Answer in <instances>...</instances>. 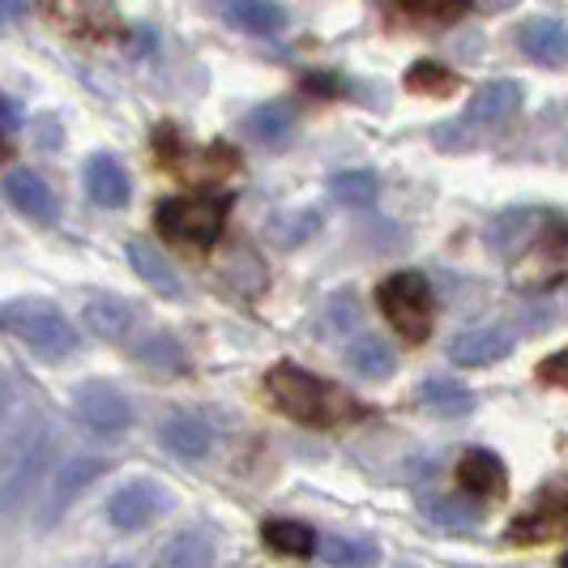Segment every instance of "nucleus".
Wrapping results in <instances>:
<instances>
[{"label":"nucleus","mask_w":568,"mask_h":568,"mask_svg":"<svg viewBox=\"0 0 568 568\" xmlns=\"http://www.w3.org/2000/svg\"><path fill=\"white\" fill-rule=\"evenodd\" d=\"M163 445L175 457H184V462H201V457L210 454V445H214V432L197 415H171L168 424H163Z\"/></svg>","instance_id":"obj_18"},{"label":"nucleus","mask_w":568,"mask_h":568,"mask_svg":"<svg viewBox=\"0 0 568 568\" xmlns=\"http://www.w3.org/2000/svg\"><path fill=\"white\" fill-rule=\"evenodd\" d=\"M103 4H108V0H52V13H57L64 27L85 30L90 18H103Z\"/></svg>","instance_id":"obj_33"},{"label":"nucleus","mask_w":568,"mask_h":568,"mask_svg":"<svg viewBox=\"0 0 568 568\" xmlns=\"http://www.w3.org/2000/svg\"><path fill=\"white\" fill-rule=\"evenodd\" d=\"M560 535H568V484H551L542 487L535 505L521 517H513L509 539L517 547H526V542H547L560 539Z\"/></svg>","instance_id":"obj_7"},{"label":"nucleus","mask_w":568,"mask_h":568,"mask_svg":"<svg viewBox=\"0 0 568 568\" xmlns=\"http://www.w3.org/2000/svg\"><path fill=\"white\" fill-rule=\"evenodd\" d=\"M487 244L505 256L509 265L517 261H539V265H556L560 248L568 244V227L547 214V210H505L491 231H487Z\"/></svg>","instance_id":"obj_2"},{"label":"nucleus","mask_w":568,"mask_h":568,"mask_svg":"<svg viewBox=\"0 0 568 568\" xmlns=\"http://www.w3.org/2000/svg\"><path fill=\"white\" fill-rule=\"evenodd\" d=\"M108 568H124V565H108Z\"/></svg>","instance_id":"obj_39"},{"label":"nucleus","mask_w":568,"mask_h":568,"mask_svg":"<svg viewBox=\"0 0 568 568\" xmlns=\"http://www.w3.org/2000/svg\"><path fill=\"white\" fill-rule=\"evenodd\" d=\"M466 4H470V0H402V9H406L410 18H419V22H436V27L457 22V18L466 13Z\"/></svg>","instance_id":"obj_31"},{"label":"nucleus","mask_w":568,"mask_h":568,"mask_svg":"<svg viewBox=\"0 0 568 568\" xmlns=\"http://www.w3.org/2000/svg\"><path fill=\"white\" fill-rule=\"evenodd\" d=\"M424 517H432L445 530H475L479 526V509L466 505V500H457V496H427Z\"/></svg>","instance_id":"obj_26"},{"label":"nucleus","mask_w":568,"mask_h":568,"mask_svg":"<svg viewBox=\"0 0 568 568\" xmlns=\"http://www.w3.org/2000/svg\"><path fill=\"white\" fill-rule=\"evenodd\" d=\"M154 568H214V547L205 535H184L171 542Z\"/></svg>","instance_id":"obj_27"},{"label":"nucleus","mask_w":568,"mask_h":568,"mask_svg":"<svg viewBox=\"0 0 568 568\" xmlns=\"http://www.w3.org/2000/svg\"><path fill=\"white\" fill-rule=\"evenodd\" d=\"M346 359H351V368L359 372L364 381H385L394 372V351L376 338V334H359V338L351 342Z\"/></svg>","instance_id":"obj_23"},{"label":"nucleus","mask_w":568,"mask_h":568,"mask_svg":"<svg viewBox=\"0 0 568 568\" xmlns=\"http://www.w3.org/2000/svg\"><path fill=\"white\" fill-rule=\"evenodd\" d=\"M82 321H85V329H94L99 338L124 342L129 329L138 325V313H133V304H124L120 295H94V300H85Z\"/></svg>","instance_id":"obj_17"},{"label":"nucleus","mask_w":568,"mask_h":568,"mask_svg":"<svg viewBox=\"0 0 568 568\" xmlns=\"http://www.w3.org/2000/svg\"><path fill=\"white\" fill-rule=\"evenodd\" d=\"M517 48L535 64H547V69H560L568 60V27L556 22V18H530L517 27Z\"/></svg>","instance_id":"obj_12"},{"label":"nucleus","mask_w":568,"mask_h":568,"mask_svg":"<svg viewBox=\"0 0 568 568\" xmlns=\"http://www.w3.org/2000/svg\"><path fill=\"white\" fill-rule=\"evenodd\" d=\"M291 129H295V108L283 103V99L278 103H261L244 120V133L261 145H283L291 138Z\"/></svg>","instance_id":"obj_21"},{"label":"nucleus","mask_w":568,"mask_h":568,"mask_svg":"<svg viewBox=\"0 0 568 568\" xmlns=\"http://www.w3.org/2000/svg\"><path fill=\"white\" fill-rule=\"evenodd\" d=\"M4 402H9V389H4V385H0V415H4Z\"/></svg>","instance_id":"obj_37"},{"label":"nucleus","mask_w":568,"mask_h":568,"mask_svg":"<svg viewBox=\"0 0 568 568\" xmlns=\"http://www.w3.org/2000/svg\"><path fill=\"white\" fill-rule=\"evenodd\" d=\"M138 359L150 364V368H163V372L184 368V351L171 342V334H150V338L138 346Z\"/></svg>","instance_id":"obj_30"},{"label":"nucleus","mask_w":568,"mask_h":568,"mask_svg":"<svg viewBox=\"0 0 568 568\" xmlns=\"http://www.w3.org/2000/svg\"><path fill=\"white\" fill-rule=\"evenodd\" d=\"M129 261H133V270H138V278H142L145 286H154L159 295H168V300H180V274L171 270V261L159 248H150L145 240H133L129 244Z\"/></svg>","instance_id":"obj_19"},{"label":"nucleus","mask_w":568,"mask_h":568,"mask_svg":"<svg viewBox=\"0 0 568 568\" xmlns=\"http://www.w3.org/2000/svg\"><path fill=\"white\" fill-rule=\"evenodd\" d=\"M321 560L334 568H372L381 560V551H376V542L372 539H351V535H334V539H325L321 547Z\"/></svg>","instance_id":"obj_25"},{"label":"nucleus","mask_w":568,"mask_h":568,"mask_svg":"<svg viewBox=\"0 0 568 568\" xmlns=\"http://www.w3.org/2000/svg\"><path fill=\"white\" fill-rule=\"evenodd\" d=\"M521 112V85L500 78V82H487L475 90L470 108H466V120L470 124H505Z\"/></svg>","instance_id":"obj_15"},{"label":"nucleus","mask_w":568,"mask_h":568,"mask_svg":"<svg viewBox=\"0 0 568 568\" xmlns=\"http://www.w3.org/2000/svg\"><path fill=\"white\" fill-rule=\"evenodd\" d=\"M171 505V491L154 479H133L108 500V521L120 530H145L150 521H159Z\"/></svg>","instance_id":"obj_8"},{"label":"nucleus","mask_w":568,"mask_h":568,"mask_svg":"<svg viewBox=\"0 0 568 568\" xmlns=\"http://www.w3.org/2000/svg\"><path fill=\"white\" fill-rule=\"evenodd\" d=\"M231 197L227 193H193V197H168L154 210V223L168 240H180L189 248H210L227 227Z\"/></svg>","instance_id":"obj_5"},{"label":"nucleus","mask_w":568,"mask_h":568,"mask_svg":"<svg viewBox=\"0 0 568 568\" xmlns=\"http://www.w3.org/2000/svg\"><path fill=\"white\" fill-rule=\"evenodd\" d=\"M0 329L27 342L34 355L43 359H64L78 346V329L69 325V316L48 300H13L0 308Z\"/></svg>","instance_id":"obj_4"},{"label":"nucleus","mask_w":568,"mask_h":568,"mask_svg":"<svg viewBox=\"0 0 568 568\" xmlns=\"http://www.w3.org/2000/svg\"><path fill=\"white\" fill-rule=\"evenodd\" d=\"M406 85H410L415 94H454L457 78L445 69V64L419 60V64H410V69H406Z\"/></svg>","instance_id":"obj_29"},{"label":"nucleus","mask_w":568,"mask_h":568,"mask_svg":"<svg viewBox=\"0 0 568 568\" xmlns=\"http://www.w3.org/2000/svg\"><path fill=\"white\" fill-rule=\"evenodd\" d=\"M85 193L103 210H120L129 201V193H133V180H129V171L120 168L112 154H94L85 163Z\"/></svg>","instance_id":"obj_14"},{"label":"nucleus","mask_w":568,"mask_h":568,"mask_svg":"<svg viewBox=\"0 0 568 568\" xmlns=\"http://www.w3.org/2000/svg\"><path fill=\"white\" fill-rule=\"evenodd\" d=\"M539 376L547 381V385H565V389H568V351L551 355V359H542Z\"/></svg>","instance_id":"obj_34"},{"label":"nucleus","mask_w":568,"mask_h":568,"mask_svg":"<svg viewBox=\"0 0 568 568\" xmlns=\"http://www.w3.org/2000/svg\"><path fill=\"white\" fill-rule=\"evenodd\" d=\"M73 415H78V424H85L90 432H103V436H115V432H124V427L133 424V406L112 385H85V389H78Z\"/></svg>","instance_id":"obj_9"},{"label":"nucleus","mask_w":568,"mask_h":568,"mask_svg":"<svg viewBox=\"0 0 568 568\" xmlns=\"http://www.w3.org/2000/svg\"><path fill=\"white\" fill-rule=\"evenodd\" d=\"M329 193L342 205H372L376 193H381V184H376L372 171H338V175H329Z\"/></svg>","instance_id":"obj_28"},{"label":"nucleus","mask_w":568,"mask_h":568,"mask_svg":"<svg viewBox=\"0 0 568 568\" xmlns=\"http://www.w3.org/2000/svg\"><path fill=\"white\" fill-rule=\"evenodd\" d=\"M419 402H424L432 415H440V419H457V415H466V410L475 406L470 389L457 385V381H449V376H432V381H424Z\"/></svg>","instance_id":"obj_22"},{"label":"nucleus","mask_w":568,"mask_h":568,"mask_svg":"<svg viewBox=\"0 0 568 568\" xmlns=\"http://www.w3.org/2000/svg\"><path fill=\"white\" fill-rule=\"evenodd\" d=\"M351 329H359V308H355V300L351 295H334V304L325 308V321H321V334H351Z\"/></svg>","instance_id":"obj_32"},{"label":"nucleus","mask_w":568,"mask_h":568,"mask_svg":"<svg viewBox=\"0 0 568 568\" xmlns=\"http://www.w3.org/2000/svg\"><path fill=\"white\" fill-rule=\"evenodd\" d=\"M103 470H108L103 457H73V462H64V466L57 470V484H52V491H48V509L39 513V517H43V521H57L60 513L69 509V505H73V500H78Z\"/></svg>","instance_id":"obj_13"},{"label":"nucleus","mask_w":568,"mask_h":568,"mask_svg":"<svg viewBox=\"0 0 568 568\" xmlns=\"http://www.w3.org/2000/svg\"><path fill=\"white\" fill-rule=\"evenodd\" d=\"M376 304L385 321L398 329L406 342H424L432 334V316H436V300H432V286L424 274L415 270H402L394 278H385L376 291Z\"/></svg>","instance_id":"obj_6"},{"label":"nucleus","mask_w":568,"mask_h":568,"mask_svg":"<svg viewBox=\"0 0 568 568\" xmlns=\"http://www.w3.org/2000/svg\"><path fill=\"white\" fill-rule=\"evenodd\" d=\"M457 484L475 500H491V496L505 491V466H500V457L487 454V449H470L457 462Z\"/></svg>","instance_id":"obj_16"},{"label":"nucleus","mask_w":568,"mask_h":568,"mask_svg":"<svg viewBox=\"0 0 568 568\" xmlns=\"http://www.w3.org/2000/svg\"><path fill=\"white\" fill-rule=\"evenodd\" d=\"M48 457H52V432L43 419H27L0 462V513H18L27 505L34 484L43 479Z\"/></svg>","instance_id":"obj_3"},{"label":"nucleus","mask_w":568,"mask_h":568,"mask_svg":"<svg viewBox=\"0 0 568 568\" xmlns=\"http://www.w3.org/2000/svg\"><path fill=\"white\" fill-rule=\"evenodd\" d=\"M265 394L286 419L308 427H338L359 415V406L346 398L334 381L313 376V372L295 368V364H274L265 372Z\"/></svg>","instance_id":"obj_1"},{"label":"nucleus","mask_w":568,"mask_h":568,"mask_svg":"<svg viewBox=\"0 0 568 568\" xmlns=\"http://www.w3.org/2000/svg\"><path fill=\"white\" fill-rule=\"evenodd\" d=\"M0 115H4V103H0ZM4 150H9V142H4V129H0V159H4Z\"/></svg>","instance_id":"obj_36"},{"label":"nucleus","mask_w":568,"mask_h":568,"mask_svg":"<svg viewBox=\"0 0 568 568\" xmlns=\"http://www.w3.org/2000/svg\"><path fill=\"white\" fill-rule=\"evenodd\" d=\"M4 197H9V205H13L18 214H27L30 223L52 227L60 219V205H57V197H52V189L27 168H13L4 175Z\"/></svg>","instance_id":"obj_11"},{"label":"nucleus","mask_w":568,"mask_h":568,"mask_svg":"<svg viewBox=\"0 0 568 568\" xmlns=\"http://www.w3.org/2000/svg\"><path fill=\"white\" fill-rule=\"evenodd\" d=\"M560 568H568V556H565V560H560Z\"/></svg>","instance_id":"obj_38"},{"label":"nucleus","mask_w":568,"mask_h":568,"mask_svg":"<svg viewBox=\"0 0 568 568\" xmlns=\"http://www.w3.org/2000/svg\"><path fill=\"white\" fill-rule=\"evenodd\" d=\"M219 9L248 34H278L286 22V13L274 0H219Z\"/></svg>","instance_id":"obj_20"},{"label":"nucleus","mask_w":568,"mask_h":568,"mask_svg":"<svg viewBox=\"0 0 568 568\" xmlns=\"http://www.w3.org/2000/svg\"><path fill=\"white\" fill-rule=\"evenodd\" d=\"M513 346H517V338H513L509 325H475L449 342V359L457 368H487V364L513 355Z\"/></svg>","instance_id":"obj_10"},{"label":"nucleus","mask_w":568,"mask_h":568,"mask_svg":"<svg viewBox=\"0 0 568 568\" xmlns=\"http://www.w3.org/2000/svg\"><path fill=\"white\" fill-rule=\"evenodd\" d=\"M265 547L270 551H278V556H295V560H304V556H313L316 547V535L304 526V521H265Z\"/></svg>","instance_id":"obj_24"},{"label":"nucleus","mask_w":568,"mask_h":568,"mask_svg":"<svg viewBox=\"0 0 568 568\" xmlns=\"http://www.w3.org/2000/svg\"><path fill=\"white\" fill-rule=\"evenodd\" d=\"M27 0H0V30L4 27H13V22H22L27 18Z\"/></svg>","instance_id":"obj_35"}]
</instances>
